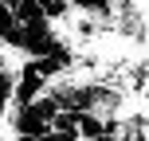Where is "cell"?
Segmentation results:
<instances>
[{
  "label": "cell",
  "mask_w": 149,
  "mask_h": 141,
  "mask_svg": "<svg viewBox=\"0 0 149 141\" xmlns=\"http://www.w3.org/2000/svg\"><path fill=\"white\" fill-rule=\"evenodd\" d=\"M0 43L16 47V51H20V43H24V28H20V20H16V12L8 4H0Z\"/></svg>",
  "instance_id": "7a4b0ae2"
},
{
  "label": "cell",
  "mask_w": 149,
  "mask_h": 141,
  "mask_svg": "<svg viewBox=\"0 0 149 141\" xmlns=\"http://www.w3.org/2000/svg\"><path fill=\"white\" fill-rule=\"evenodd\" d=\"M12 86H16V74L8 63H0V102H12Z\"/></svg>",
  "instance_id": "277c9868"
},
{
  "label": "cell",
  "mask_w": 149,
  "mask_h": 141,
  "mask_svg": "<svg viewBox=\"0 0 149 141\" xmlns=\"http://www.w3.org/2000/svg\"><path fill=\"white\" fill-rule=\"evenodd\" d=\"M51 133L59 141H79V114L74 110H59L51 118Z\"/></svg>",
  "instance_id": "3957f363"
},
{
  "label": "cell",
  "mask_w": 149,
  "mask_h": 141,
  "mask_svg": "<svg viewBox=\"0 0 149 141\" xmlns=\"http://www.w3.org/2000/svg\"><path fill=\"white\" fill-rule=\"evenodd\" d=\"M39 94H47V82L36 74L31 63H24L20 74H16V86H12V106H28V102H36Z\"/></svg>",
  "instance_id": "6da1fadb"
}]
</instances>
